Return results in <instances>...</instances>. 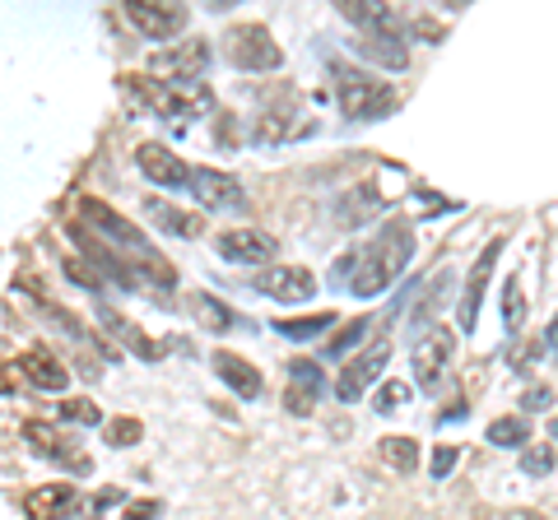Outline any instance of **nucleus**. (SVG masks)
I'll return each mask as SVG.
<instances>
[{
  "label": "nucleus",
  "instance_id": "obj_3",
  "mask_svg": "<svg viewBox=\"0 0 558 520\" xmlns=\"http://www.w3.org/2000/svg\"><path fill=\"white\" fill-rule=\"evenodd\" d=\"M330 75H336V98H340V112L349 121H381V116H391L400 108V94L387 79H377L368 71H354V65L336 61Z\"/></svg>",
  "mask_w": 558,
  "mask_h": 520
},
{
  "label": "nucleus",
  "instance_id": "obj_31",
  "mask_svg": "<svg viewBox=\"0 0 558 520\" xmlns=\"http://www.w3.org/2000/svg\"><path fill=\"white\" fill-rule=\"evenodd\" d=\"M57 419L65 423H84V428H98L102 423V409L94 400H61L57 405Z\"/></svg>",
  "mask_w": 558,
  "mask_h": 520
},
{
  "label": "nucleus",
  "instance_id": "obj_6",
  "mask_svg": "<svg viewBox=\"0 0 558 520\" xmlns=\"http://www.w3.org/2000/svg\"><path fill=\"white\" fill-rule=\"evenodd\" d=\"M223 51H229V61L238 71H279L284 65V51L279 42L270 38L266 24H242V28H229V38H223Z\"/></svg>",
  "mask_w": 558,
  "mask_h": 520
},
{
  "label": "nucleus",
  "instance_id": "obj_16",
  "mask_svg": "<svg viewBox=\"0 0 558 520\" xmlns=\"http://www.w3.org/2000/svg\"><path fill=\"white\" fill-rule=\"evenodd\" d=\"M322 391H326V372H322V362H317V358H293V362H289V391H284L289 413H299V419H307V413L317 409Z\"/></svg>",
  "mask_w": 558,
  "mask_h": 520
},
{
  "label": "nucleus",
  "instance_id": "obj_33",
  "mask_svg": "<svg viewBox=\"0 0 558 520\" xmlns=\"http://www.w3.org/2000/svg\"><path fill=\"white\" fill-rule=\"evenodd\" d=\"M539 354H545V344H539V339H531V344H517V349L508 354V368H512L517 376H526V372L535 368V362H539Z\"/></svg>",
  "mask_w": 558,
  "mask_h": 520
},
{
  "label": "nucleus",
  "instance_id": "obj_21",
  "mask_svg": "<svg viewBox=\"0 0 558 520\" xmlns=\"http://www.w3.org/2000/svg\"><path fill=\"white\" fill-rule=\"evenodd\" d=\"M70 511H75V488H70V483H43V488L24 493L28 520H65Z\"/></svg>",
  "mask_w": 558,
  "mask_h": 520
},
{
  "label": "nucleus",
  "instance_id": "obj_9",
  "mask_svg": "<svg viewBox=\"0 0 558 520\" xmlns=\"http://www.w3.org/2000/svg\"><path fill=\"white\" fill-rule=\"evenodd\" d=\"M121 89H126V98L135 102L140 112H149V116H159V121H168V116L186 121V116H191V108L182 102V94L168 89V84H159L154 75H126V79H121Z\"/></svg>",
  "mask_w": 558,
  "mask_h": 520
},
{
  "label": "nucleus",
  "instance_id": "obj_10",
  "mask_svg": "<svg viewBox=\"0 0 558 520\" xmlns=\"http://www.w3.org/2000/svg\"><path fill=\"white\" fill-rule=\"evenodd\" d=\"M126 20H131V28L145 33L149 42H168L186 28L191 14H186V5H163V0H131Z\"/></svg>",
  "mask_w": 558,
  "mask_h": 520
},
{
  "label": "nucleus",
  "instance_id": "obj_20",
  "mask_svg": "<svg viewBox=\"0 0 558 520\" xmlns=\"http://www.w3.org/2000/svg\"><path fill=\"white\" fill-rule=\"evenodd\" d=\"M209 368H215V376H219L233 395H242V400H260V391H266V381H260V372L252 368V362L238 358V354H229V349H219L215 358H209Z\"/></svg>",
  "mask_w": 558,
  "mask_h": 520
},
{
  "label": "nucleus",
  "instance_id": "obj_29",
  "mask_svg": "<svg viewBox=\"0 0 558 520\" xmlns=\"http://www.w3.org/2000/svg\"><path fill=\"white\" fill-rule=\"evenodd\" d=\"M196 321L209 325V331H233L238 325V317L215 298V293H196Z\"/></svg>",
  "mask_w": 558,
  "mask_h": 520
},
{
  "label": "nucleus",
  "instance_id": "obj_38",
  "mask_svg": "<svg viewBox=\"0 0 558 520\" xmlns=\"http://www.w3.org/2000/svg\"><path fill=\"white\" fill-rule=\"evenodd\" d=\"M447 284H451V274H438L433 280V288H424V302H418V311H414V321H428L433 311H438V298L447 293Z\"/></svg>",
  "mask_w": 558,
  "mask_h": 520
},
{
  "label": "nucleus",
  "instance_id": "obj_30",
  "mask_svg": "<svg viewBox=\"0 0 558 520\" xmlns=\"http://www.w3.org/2000/svg\"><path fill=\"white\" fill-rule=\"evenodd\" d=\"M502 325H508L512 335H521V325H526V302H521V274H512V280L502 284Z\"/></svg>",
  "mask_w": 558,
  "mask_h": 520
},
{
  "label": "nucleus",
  "instance_id": "obj_4",
  "mask_svg": "<svg viewBox=\"0 0 558 520\" xmlns=\"http://www.w3.org/2000/svg\"><path fill=\"white\" fill-rule=\"evenodd\" d=\"M24 442H28L33 456L61 465V470H70V474H89L94 470V460L84 456V446L70 437V432L57 419H28L24 423Z\"/></svg>",
  "mask_w": 558,
  "mask_h": 520
},
{
  "label": "nucleus",
  "instance_id": "obj_1",
  "mask_svg": "<svg viewBox=\"0 0 558 520\" xmlns=\"http://www.w3.org/2000/svg\"><path fill=\"white\" fill-rule=\"evenodd\" d=\"M80 219L84 223H94V237H102V242H117V247H126L135 260V280H140V288H178V270L168 265V260L154 251V242L140 233V228H131V219H121L108 200H94V196H80Z\"/></svg>",
  "mask_w": 558,
  "mask_h": 520
},
{
  "label": "nucleus",
  "instance_id": "obj_41",
  "mask_svg": "<svg viewBox=\"0 0 558 520\" xmlns=\"http://www.w3.org/2000/svg\"><path fill=\"white\" fill-rule=\"evenodd\" d=\"M159 511H163V502H154V497H140V502H131V507L121 511V520H159Z\"/></svg>",
  "mask_w": 558,
  "mask_h": 520
},
{
  "label": "nucleus",
  "instance_id": "obj_15",
  "mask_svg": "<svg viewBox=\"0 0 558 520\" xmlns=\"http://www.w3.org/2000/svg\"><path fill=\"white\" fill-rule=\"evenodd\" d=\"M256 288L275 302H307L317 293V274L307 265H266L256 274Z\"/></svg>",
  "mask_w": 558,
  "mask_h": 520
},
{
  "label": "nucleus",
  "instance_id": "obj_18",
  "mask_svg": "<svg viewBox=\"0 0 558 520\" xmlns=\"http://www.w3.org/2000/svg\"><path fill=\"white\" fill-rule=\"evenodd\" d=\"M14 368H20V376L28 381L33 391H43V395H61L65 386H70V372H65V362L51 354V349H24L20 354V362H14Z\"/></svg>",
  "mask_w": 558,
  "mask_h": 520
},
{
  "label": "nucleus",
  "instance_id": "obj_14",
  "mask_svg": "<svg viewBox=\"0 0 558 520\" xmlns=\"http://www.w3.org/2000/svg\"><path fill=\"white\" fill-rule=\"evenodd\" d=\"M498 256H502V237L488 242V247L475 256V265H470V280H465V293H461V331L465 335H475V325H480V302H484L488 280H494Z\"/></svg>",
  "mask_w": 558,
  "mask_h": 520
},
{
  "label": "nucleus",
  "instance_id": "obj_2",
  "mask_svg": "<svg viewBox=\"0 0 558 520\" xmlns=\"http://www.w3.org/2000/svg\"><path fill=\"white\" fill-rule=\"evenodd\" d=\"M410 256H414V233L405 223H387V228L354 256V274L344 280L349 293H354V298H377V293H387L400 274H405Z\"/></svg>",
  "mask_w": 558,
  "mask_h": 520
},
{
  "label": "nucleus",
  "instance_id": "obj_37",
  "mask_svg": "<svg viewBox=\"0 0 558 520\" xmlns=\"http://www.w3.org/2000/svg\"><path fill=\"white\" fill-rule=\"evenodd\" d=\"M410 400V386L405 381H387V386L377 391V413H391V409H400Z\"/></svg>",
  "mask_w": 558,
  "mask_h": 520
},
{
  "label": "nucleus",
  "instance_id": "obj_5",
  "mask_svg": "<svg viewBox=\"0 0 558 520\" xmlns=\"http://www.w3.org/2000/svg\"><path fill=\"white\" fill-rule=\"evenodd\" d=\"M65 237L75 242V247L84 251V265H94V274L98 280H112L117 288H126V293H135L140 288V280H135V265H131V256H121V251H112L102 237H94L84 223H65Z\"/></svg>",
  "mask_w": 558,
  "mask_h": 520
},
{
  "label": "nucleus",
  "instance_id": "obj_28",
  "mask_svg": "<svg viewBox=\"0 0 558 520\" xmlns=\"http://www.w3.org/2000/svg\"><path fill=\"white\" fill-rule=\"evenodd\" d=\"M381 460H387L396 474H414L418 470V442L414 437H387L381 442Z\"/></svg>",
  "mask_w": 558,
  "mask_h": 520
},
{
  "label": "nucleus",
  "instance_id": "obj_13",
  "mask_svg": "<svg viewBox=\"0 0 558 520\" xmlns=\"http://www.w3.org/2000/svg\"><path fill=\"white\" fill-rule=\"evenodd\" d=\"M191 196H196L205 210H223V214H238L242 205H247L242 182L219 168H191Z\"/></svg>",
  "mask_w": 558,
  "mask_h": 520
},
{
  "label": "nucleus",
  "instance_id": "obj_7",
  "mask_svg": "<svg viewBox=\"0 0 558 520\" xmlns=\"http://www.w3.org/2000/svg\"><path fill=\"white\" fill-rule=\"evenodd\" d=\"M387 362H391V339H373L368 349H363V354L336 376V400H340V405H359L363 395H368L377 381H381Z\"/></svg>",
  "mask_w": 558,
  "mask_h": 520
},
{
  "label": "nucleus",
  "instance_id": "obj_24",
  "mask_svg": "<svg viewBox=\"0 0 558 520\" xmlns=\"http://www.w3.org/2000/svg\"><path fill=\"white\" fill-rule=\"evenodd\" d=\"M373 214H381V196H377L373 186H359V190H349V196L336 200L340 228H359V223H368Z\"/></svg>",
  "mask_w": 558,
  "mask_h": 520
},
{
  "label": "nucleus",
  "instance_id": "obj_34",
  "mask_svg": "<svg viewBox=\"0 0 558 520\" xmlns=\"http://www.w3.org/2000/svg\"><path fill=\"white\" fill-rule=\"evenodd\" d=\"M61 270H65V280H75L80 288H89V293H102V280H98L94 270H84V260H80V256H65V260H61Z\"/></svg>",
  "mask_w": 558,
  "mask_h": 520
},
{
  "label": "nucleus",
  "instance_id": "obj_27",
  "mask_svg": "<svg viewBox=\"0 0 558 520\" xmlns=\"http://www.w3.org/2000/svg\"><path fill=\"white\" fill-rule=\"evenodd\" d=\"M330 325H336V311H317V317H293V321H289V317H279V321H275V331L284 335V339H299V344H303V339L326 335Z\"/></svg>",
  "mask_w": 558,
  "mask_h": 520
},
{
  "label": "nucleus",
  "instance_id": "obj_36",
  "mask_svg": "<svg viewBox=\"0 0 558 520\" xmlns=\"http://www.w3.org/2000/svg\"><path fill=\"white\" fill-rule=\"evenodd\" d=\"M363 335H368V317L349 321V325H344V331H340L336 339H330V344H326V354H330V358H336V354H344V349H349V344H359Z\"/></svg>",
  "mask_w": 558,
  "mask_h": 520
},
{
  "label": "nucleus",
  "instance_id": "obj_25",
  "mask_svg": "<svg viewBox=\"0 0 558 520\" xmlns=\"http://www.w3.org/2000/svg\"><path fill=\"white\" fill-rule=\"evenodd\" d=\"M354 51L359 57H368V61H377L381 71H405L410 65V47L400 38H359Z\"/></svg>",
  "mask_w": 558,
  "mask_h": 520
},
{
  "label": "nucleus",
  "instance_id": "obj_42",
  "mask_svg": "<svg viewBox=\"0 0 558 520\" xmlns=\"http://www.w3.org/2000/svg\"><path fill=\"white\" fill-rule=\"evenodd\" d=\"M549 405H554V391L549 386H531L526 395H521V409H526V413L531 409H549Z\"/></svg>",
  "mask_w": 558,
  "mask_h": 520
},
{
  "label": "nucleus",
  "instance_id": "obj_32",
  "mask_svg": "<svg viewBox=\"0 0 558 520\" xmlns=\"http://www.w3.org/2000/svg\"><path fill=\"white\" fill-rule=\"evenodd\" d=\"M554 465H558L554 446H526V450H521V470H526L531 479H545V474H554Z\"/></svg>",
  "mask_w": 558,
  "mask_h": 520
},
{
  "label": "nucleus",
  "instance_id": "obj_43",
  "mask_svg": "<svg viewBox=\"0 0 558 520\" xmlns=\"http://www.w3.org/2000/svg\"><path fill=\"white\" fill-rule=\"evenodd\" d=\"M549 437L558 442V413H554V419H549Z\"/></svg>",
  "mask_w": 558,
  "mask_h": 520
},
{
  "label": "nucleus",
  "instance_id": "obj_40",
  "mask_svg": "<svg viewBox=\"0 0 558 520\" xmlns=\"http://www.w3.org/2000/svg\"><path fill=\"white\" fill-rule=\"evenodd\" d=\"M140 432L145 428H140L135 419H117V423H108V442L112 446H131V442H140Z\"/></svg>",
  "mask_w": 558,
  "mask_h": 520
},
{
  "label": "nucleus",
  "instance_id": "obj_26",
  "mask_svg": "<svg viewBox=\"0 0 558 520\" xmlns=\"http://www.w3.org/2000/svg\"><path fill=\"white\" fill-rule=\"evenodd\" d=\"M488 442L502 446V450H517L531 442V419L526 413H502V419L488 423Z\"/></svg>",
  "mask_w": 558,
  "mask_h": 520
},
{
  "label": "nucleus",
  "instance_id": "obj_12",
  "mask_svg": "<svg viewBox=\"0 0 558 520\" xmlns=\"http://www.w3.org/2000/svg\"><path fill=\"white\" fill-rule=\"evenodd\" d=\"M215 251L223 260H233V265H270L279 256V242L260 228H223L215 237Z\"/></svg>",
  "mask_w": 558,
  "mask_h": 520
},
{
  "label": "nucleus",
  "instance_id": "obj_11",
  "mask_svg": "<svg viewBox=\"0 0 558 520\" xmlns=\"http://www.w3.org/2000/svg\"><path fill=\"white\" fill-rule=\"evenodd\" d=\"M94 317H98V325H102V335L117 339L121 349L135 354L140 362H159V358H163V344H159V339H149L135 321L121 317V311H117L112 302H94Z\"/></svg>",
  "mask_w": 558,
  "mask_h": 520
},
{
  "label": "nucleus",
  "instance_id": "obj_22",
  "mask_svg": "<svg viewBox=\"0 0 558 520\" xmlns=\"http://www.w3.org/2000/svg\"><path fill=\"white\" fill-rule=\"evenodd\" d=\"M451 349H457V339H451L447 331H428V344H418L414 354V376L424 391H438L442 386V362L451 358Z\"/></svg>",
  "mask_w": 558,
  "mask_h": 520
},
{
  "label": "nucleus",
  "instance_id": "obj_19",
  "mask_svg": "<svg viewBox=\"0 0 558 520\" xmlns=\"http://www.w3.org/2000/svg\"><path fill=\"white\" fill-rule=\"evenodd\" d=\"M336 10L354 28H363V38H400V20L391 5L381 0H336Z\"/></svg>",
  "mask_w": 558,
  "mask_h": 520
},
{
  "label": "nucleus",
  "instance_id": "obj_8",
  "mask_svg": "<svg viewBox=\"0 0 558 520\" xmlns=\"http://www.w3.org/2000/svg\"><path fill=\"white\" fill-rule=\"evenodd\" d=\"M205 65H209V42L196 38V42H178L168 51H154L149 71H154V79H159V84L178 89V84H201Z\"/></svg>",
  "mask_w": 558,
  "mask_h": 520
},
{
  "label": "nucleus",
  "instance_id": "obj_17",
  "mask_svg": "<svg viewBox=\"0 0 558 520\" xmlns=\"http://www.w3.org/2000/svg\"><path fill=\"white\" fill-rule=\"evenodd\" d=\"M135 168L145 172L154 186H163V190H182V186H191V168H186L168 145L145 140V145L135 149Z\"/></svg>",
  "mask_w": 558,
  "mask_h": 520
},
{
  "label": "nucleus",
  "instance_id": "obj_35",
  "mask_svg": "<svg viewBox=\"0 0 558 520\" xmlns=\"http://www.w3.org/2000/svg\"><path fill=\"white\" fill-rule=\"evenodd\" d=\"M43 317H47V321H57L61 331H65L70 339H75V344H84V339H89V331H84V321H75V317H70L65 307H47V302H43Z\"/></svg>",
  "mask_w": 558,
  "mask_h": 520
},
{
  "label": "nucleus",
  "instance_id": "obj_23",
  "mask_svg": "<svg viewBox=\"0 0 558 520\" xmlns=\"http://www.w3.org/2000/svg\"><path fill=\"white\" fill-rule=\"evenodd\" d=\"M145 214H149V223H159L163 233L186 237V242H191V237H201V228H205L196 214H186V210H178L172 200H159V196H149V200H145Z\"/></svg>",
  "mask_w": 558,
  "mask_h": 520
},
{
  "label": "nucleus",
  "instance_id": "obj_39",
  "mask_svg": "<svg viewBox=\"0 0 558 520\" xmlns=\"http://www.w3.org/2000/svg\"><path fill=\"white\" fill-rule=\"evenodd\" d=\"M457 460H461V446H438L433 450V465H428L433 479H447L451 470H457Z\"/></svg>",
  "mask_w": 558,
  "mask_h": 520
}]
</instances>
